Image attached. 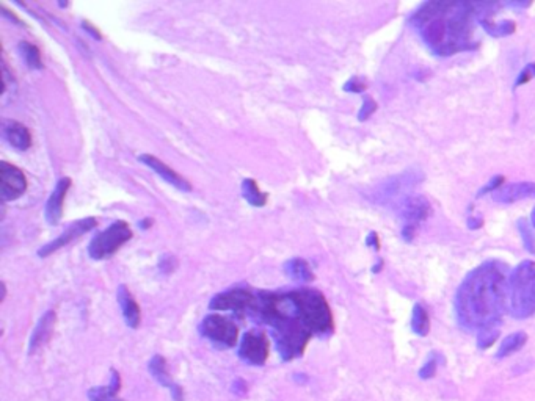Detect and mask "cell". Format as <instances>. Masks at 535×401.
<instances>
[{
    "mask_svg": "<svg viewBox=\"0 0 535 401\" xmlns=\"http://www.w3.org/2000/svg\"><path fill=\"white\" fill-rule=\"evenodd\" d=\"M507 309L515 318H529L535 313V262H521L509 276Z\"/></svg>",
    "mask_w": 535,
    "mask_h": 401,
    "instance_id": "cell-4",
    "label": "cell"
},
{
    "mask_svg": "<svg viewBox=\"0 0 535 401\" xmlns=\"http://www.w3.org/2000/svg\"><path fill=\"white\" fill-rule=\"evenodd\" d=\"M509 303V278L497 262L482 263L463 279L456 293V317L466 331L501 323Z\"/></svg>",
    "mask_w": 535,
    "mask_h": 401,
    "instance_id": "cell-3",
    "label": "cell"
},
{
    "mask_svg": "<svg viewBox=\"0 0 535 401\" xmlns=\"http://www.w3.org/2000/svg\"><path fill=\"white\" fill-rule=\"evenodd\" d=\"M481 226H483V219L482 218H476V217H471L468 219V228L470 229H479Z\"/></svg>",
    "mask_w": 535,
    "mask_h": 401,
    "instance_id": "cell-34",
    "label": "cell"
},
{
    "mask_svg": "<svg viewBox=\"0 0 535 401\" xmlns=\"http://www.w3.org/2000/svg\"><path fill=\"white\" fill-rule=\"evenodd\" d=\"M55 322H57V315H55L54 310H47L45 315L40 318V322L35 326L32 337H30V345H29L30 354L40 351L49 340H51L52 332L55 328Z\"/></svg>",
    "mask_w": 535,
    "mask_h": 401,
    "instance_id": "cell-16",
    "label": "cell"
},
{
    "mask_svg": "<svg viewBox=\"0 0 535 401\" xmlns=\"http://www.w3.org/2000/svg\"><path fill=\"white\" fill-rule=\"evenodd\" d=\"M501 334V323L490 324L477 332V347L481 349H487L496 342V338Z\"/></svg>",
    "mask_w": 535,
    "mask_h": 401,
    "instance_id": "cell-26",
    "label": "cell"
},
{
    "mask_svg": "<svg viewBox=\"0 0 535 401\" xmlns=\"http://www.w3.org/2000/svg\"><path fill=\"white\" fill-rule=\"evenodd\" d=\"M502 182H504V175H496V178L491 179L487 185L482 187L481 190H479L477 198H481V196H483V194H487V193H490V191H493V193H495V191L497 190V188H501V187H502Z\"/></svg>",
    "mask_w": 535,
    "mask_h": 401,
    "instance_id": "cell-31",
    "label": "cell"
},
{
    "mask_svg": "<svg viewBox=\"0 0 535 401\" xmlns=\"http://www.w3.org/2000/svg\"><path fill=\"white\" fill-rule=\"evenodd\" d=\"M481 24H482V27L485 29V31L495 38H502V36L512 35L516 29V25L513 21L493 22L491 19H481Z\"/></svg>",
    "mask_w": 535,
    "mask_h": 401,
    "instance_id": "cell-25",
    "label": "cell"
},
{
    "mask_svg": "<svg viewBox=\"0 0 535 401\" xmlns=\"http://www.w3.org/2000/svg\"><path fill=\"white\" fill-rule=\"evenodd\" d=\"M270 354V342L263 331H248L239 345V356L251 365H264Z\"/></svg>",
    "mask_w": 535,
    "mask_h": 401,
    "instance_id": "cell-9",
    "label": "cell"
},
{
    "mask_svg": "<svg viewBox=\"0 0 535 401\" xmlns=\"http://www.w3.org/2000/svg\"><path fill=\"white\" fill-rule=\"evenodd\" d=\"M72 180L70 178H63L59 180L57 187L52 191L51 196H49L47 203H46V221L49 224H59L61 213H63V205H65V198L68 194V190L71 188Z\"/></svg>",
    "mask_w": 535,
    "mask_h": 401,
    "instance_id": "cell-15",
    "label": "cell"
},
{
    "mask_svg": "<svg viewBox=\"0 0 535 401\" xmlns=\"http://www.w3.org/2000/svg\"><path fill=\"white\" fill-rule=\"evenodd\" d=\"M375 110H377L375 100L372 97H364L362 110L358 113V119L359 121H366V119H369L372 116V113H375Z\"/></svg>",
    "mask_w": 535,
    "mask_h": 401,
    "instance_id": "cell-28",
    "label": "cell"
},
{
    "mask_svg": "<svg viewBox=\"0 0 535 401\" xmlns=\"http://www.w3.org/2000/svg\"><path fill=\"white\" fill-rule=\"evenodd\" d=\"M422 180V173L418 169H407L405 173L393 175L377 187L374 199L378 204L401 205L410 196V191Z\"/></svg>",
    "mask_w": 535,
    "mask_h": 401,
    "instance_id": "cell-6",
    "label": "cell"
},
{
    "mask_svg": "<svg viewBox=\"0 0 535 401\" xmlns=\"http://www.w3.org/2000/svg\"><path fill=\"white\" fill-rule=\"evenodd\" d=\"M201 334L222 347H234L239 342V326L225 315L210 313L203 320Z\"/></svg>",
    "mask_w": 535,
    "mask_h": 401,
    "instance_id": "cell-7",
    "label": "cell"
},
{
    "mask_svg": "<svg viewBox=\"0 0 535 401\" xmlns=\"http://www.w3.org/2000/svg\"><path fill=\"white\" fill-rule=\"evenodd\" d=\"M286 269H288V274L292 279L300 281V282H309L314 279V273L311 272V267L307 260L303 259H294L288 262L286 265Z\"/></svg>",
    "mask_w": 535,
    "mask_h": 401,
    "instance_id": "cell-23",
    "label": "cell"
},
{
    "mask_svg": "<svg viewBox=\"0 0 535 401\" xmlns=\"http://www.w3.org/2000/svg\"><path fill=\"white\" fill-rule=\"evenodd\" d=\"M399 212L403 221L402 235L407 242H412L416 235V230H418V226L431 217L432 205L424 196H408L399 205Z\"/></svg>",
    "mask_w": 535,
    "mask_h": 401,
    "instance_id": "cell-8",
    "label": "cell"
},
{
    "mask_svg": "<svg viewBox=\"0 0 535 401\" xmlns=\"http://www.w3.org/2000/svg\"><path fill=\"white\" fill-rule=\"evenodd\" d=\"M534 77H535V63H529V65L525 66V69L518 74V77H516L515 88L527 84V81H531Z\"/></svg>",
    "mask_w": 535,
    "mask_h": 401,
    "instance_id": "cell-30",
    "label": "cell"
},
{
    "mask_svg": "<svg viewBox=\"0 0 535 401\" xmlns=\"http://www.w3.org/2000/svg\"><path fill=\"white\" fill-rule=\"evenodd\" d=\"M84 29L86 31H90L91 35H95L96 40H101V33H99V30L95 27V25H91L90 22H84Z\"/></svg>",
    "mask_w": 535,
    "mask_h": 401,
    "instance_id": "cell-35",
    "label": "cell"
},
{
    "mask_svg": "<svg viewBox=\"0 0 535 401\" xmlns=\"http://www.w3.org/2000/svg\"><path fill=\"white\" fill-rule=\"evenodd\" d=\"M245 315L269 324L284 361L302 356L313 336H329L334 329L328 301L316 288L286 293L253 292Z\"/></svg>",
    "mask_w": 535,
    "mask_h": 401,
    "instance_id": "cell-1",
    "label": "cell"
},
{
    "mask_svg": "<svg viewBox=\"0 0 535 401\" xmlns=\"http://www.w3.org/2000/svg\"><path fill=\"white\" fill-rule=\"evenodd\" d=\"M493 199L501 204H512L525 199H535V182H516L502 185L493 193Z\"/></svg>",
    "mask_w": 535,
    "mask_h": 401,
    "instance_id": "cell-13",
    "label": "cell"
},
{
    "mask_svg": "<svg viewBox=\"0 0 535 401\" xmlns=\"http://www.w3.org/2000/svg\"><path fill=\"white\" fill-rule=\"evenodd\" d=\"M3 135L7 138V141L17 150H27L32 148L33 143V136L32 132H30L26 125L17 123V121H10L3 125Z\"/></svg>",
    "mask_w": 535,
    "mask_h": 401,
    "instance_id": "cell-18",
    "label": "cell"
},
{
    "mask_svg": "<svg viewBox=\"0 0 535 401\" xmlns=\"http://www.w3.org/2000/svg\"><path fill=\"white\" fill-rule=\"evenodd\" d=\"M344 90L352 91V93H362L366 90V84L363 80H359L358 77H353L344 85Z\"/></svg>",
    "mask_w": 535,
    "mask_h": 401,
    "instance_id": "cell-32",
    "label": "cell"
},
{
    "mask_svg": "<svg viewBox=\"0 0 535 401\" xmlns=\"http://www.w3.org/2000/svg\"><path fill=\"white\" fill-rule=\"evenodd\" d=\"M518 230H520V235H521V242L522 244H525V248L529 251V253L535 254V234L534 230L531 228V224H529L526 219H518Z\"/></svg>",
    "mask_w": 535,
    "mask_h": 401,
    "instance_id": "cell-27",
    "label": "cell"
},
{
    "mask_svg": "<svg viewBox=\"0 0 535 401\" xmlns=\"http://www.w3.org/2000/svg\"><path fill=\"white\" fill-rule=\"evenodd\" d=\"M412 331L419 337H426L431 331V317L424 306L414 304L412 312Z\"/></svg>",
    "mask_w": 535,
    "mask_h": 401,
    "instance_id": "cell-22",
    "label": "cell"
},
{
    "mask_svg": "<svg viewBox=\"0 0 535 401\" xmlns=\"http://www.w3.org/2000/svg\"><path fill=\"white\" fill-rule=\"evenodd\" d=\"M531 226H534V229H535V207H534L532 213H531Z\"/></svg>",
    "mask_w": 535,
    "mask_h": 401,
    "instance_id": "cell-37",
    "label": "cell"
},
{
    "mask_svg": "<svg viewBox=\"0 0 535 401\" xmlns=\"http://www.w3.org/2000/svg\"><path fill=\"white\" fill-rule=\"evenodd\" d=\"M526 342H527L526 332H522V331L513 332V334H510L509 337L504 338L499 349H497L496 357L497 359H504V357L515 354L516 351H520L522 347H525Z\"/></svg>",
    "mask_w": 535,
    "mask_h": 401,
    "instance_id": "cell-20",
    "label": "cell"
},
{
    "mask_svg": "<svg viewBox=\"0 0 535 401\" xmlns=\"http://www.w3.org/2000/svg\"><path fill=\"white\" fill-rule=\"evenodd\" d=\"M382 267H383V262H378V265H375L374 268H372V272L378 273V272H380V269H382Z\"/></svg>",
    "mask_w": 535,
    "mask_h": 401,
    "instance_id": "cell-36",
    "label": "cell"
},
{
    "mask_svg": "<svg viewBox=\"0 0 535 401\" xmlns=\"http://www.w3.org/2000/svg\"><path fill=\"white\" fill-rule=\"evenodd\" d=\"M366 243H368V246L375 248L377 251L380 249V238H378L377 232H371V234L368 235V240H366Z\"/></svg>",
    "mask_w": 535,
    "mask_h": 401,
    "instance_id": "cell-33",
    "label": "cell"
},
{
    "mask_svg": "<svg viewBox=\"0 0 535 401\" xmlns=\"http://www.w3.org/2000/svg\"><path fill=\"white\" fill-rule=\"evenodd\" d=\"M0 190H2V199L5 203L20 199L27 191L26 174L11 163L2 162L0 165Z\"/></svg>",
    "mask_w": 535,
    "mask_h": 401,
    "instance_id": "cell-10",
    "label": "cell"
},
{
    "mask_svg": "<svg viewBox=\"0 0 535 401\" xmlns=\"http://www.w3.org/2000/svg\"><path fill=\"white\" fill-rule=\"evenodd\" d=\"M98 226V221L96 218L93 217H88V218H84V219H79V221L72 223L70 228H68L63 234L59 235L55 240H52L51 243H47L42 246L40 251H38V255L40 257H47L54 254L55 251H59L61 248H65L66 244H70L71 242L77 240L79 237H82L84 234H86V232H90L91 229H95Z\"/></svg>",
    "mask_w": 535,
    "mask_h": 401,
    "instance_id": "cell-11",
    "label": "cell"
},
{
    "mask_svg": "<svg viewBox=\"0 0 535 401\" xmlns=\"http://www.w3.org/2000/svg\"><path fill=\"white\" fill-rule=\"evenodd\" d=\"M118 303H120L124 322L127 323L129 328L137 329L140 326L141 322V310L140 306L137 303L135 298L132 297V293L129 292V288L126 285H121L118 288Z\"/></svg>",
    "mask_w": 535,
    "mask_h": 401,
    "instance_id": "cell-17",
    "label": "cell"
},
{
    "mask_svg": "<svg viewBox=\"0 0 535 401\" xmlns=\"http://www.w3.org/2000/svg\"><path fill=\"white\" fill-rule=\"evenodd\" d=\"M437 365H438L437 359H435L433 356L428 357L427 362H426L424 365H422L421 370H419V378H422V379H431V378H433L435 373H437Z\"/></svg>",
    "mask_w": 535,
    "mask_h": 401,
    "instance_id": "cell-29",
    "label": "cell"
},
{
    "mask_svg": "<svg viewBox=\"0 0 535 401\" xmlns=\"http://www.w3.org/2000/svg\"><path fill=\"white\" fill-rule=\"evenodd\" d=\"M148 368H149V373L153 375V378L157 381L160 386H164L165 388H168V391L171 392V397L174 401H183L184 400L183 387L173 381V378L170 376V372H168L165 357H162L159 354L154 356L153 359L149 361Z\"/></svg>",
    "mask_w": 535,
    "mask_h": 401,
    "instance_id": "cell-14",
    "label": "cell"
},
{
    "mask_svg": "<svg viewBox=\"0 0 535 401\" xmlns=\"http://www.w3.org/2000/svg\"><path fill=\"white\" fill-rule=\"evenodd\" d=\"M140 162L145 163L148 168H151L153 171L157 173L162 179L166 180L168 184L173 185L174 188H178V190H181V191H190L192 190V184L187 179H184L181 174L174 171V169H171L170 166L166 165V163L159 160L157 157H154L151 154H141Z\"/></svg>",
    "mask_w": 535,
    "mask_h": 401,
    "instance_id": "cell-12",
    "label": "cell"
},
{
    "mask_svg": "<svg viewBox=\"0 0 535 401\" xmlns=\"http://www.w3.org/2000/svg\"><path fill=\"white\" fill-rule=\"evenodd\" d=\"M481 3L468 2H426L410 17V24L419 30L428 49L435 55L451 56L477 47L472 42V24L482 15Z\"/></svg>",
    "mask_w": 535,
    "mask_h": 401,
    "instance_id": "cell-2",
    "label": "cell"
},
{
    "mask_svg": "<svg viewBox=\"0 0 535 401\" xmlns=\"http://www.w3.org/2000/svg\"><path fill=\"white\" fill-rule=\"evenodd\" d=\"M20 52L22 55L24 61L30 69H42L45 65H42V56L40 49L35 46V44L29 42V41H21L20 42Z\"/></svg>",
    "mask_w": 535,
    "mask_h": 401,
    "instance_id": "cell-24",
    "label": "cell"
},
{
    "mask_svg": "<svg viewBox=\"0 0 535 401\" xmlns=\"http://www.w3.org/2000/svg\"><path fill=\"white\" fill-rule=\"evenodd\" d=\"M242 194H244L247 203L254 205V207L265 205L267 199H269V196H267L265 193L261 191L258 182L253 180V179H245L244 182H242Z\"/></svg>",
    "mask_w": 535,
    "mask_h": 401,
    "instance_id": "cell-21",
    "label": "cell"
},
{
    "mask_svg": "<svg viewBox=\"0 0 535 401\" xmlns=\"http://www.w3.org/2000/svg\"><path fill=\"white\" fill-rule=\"evenodd\" d=\"M132 235V229L126 221H116L93 238L88 244V254L95 260L109 259L116 254Z\"/></svg>",
    "mask_w": 535,
    "mask_h": 401,
    "instance_id": "cell-5",
    "label": "cell"
},
{
    "mask_svg": "<svg viewBox=\"0 0 535 401\" xmlns=\"http://www.w3.org/2000/svg\"><path fill=\"white\" fill-rule=\"evenodd\" d=\"M121 388V376L116 370H111V379L109 386L93 387L88 391L90 401H124L118 397Z\"/></svg>",
    "mask_w": 535,
    "mask_h": 401,
    "instance_id": "cell-19",
    "label": "cell"
}]
</instances>
